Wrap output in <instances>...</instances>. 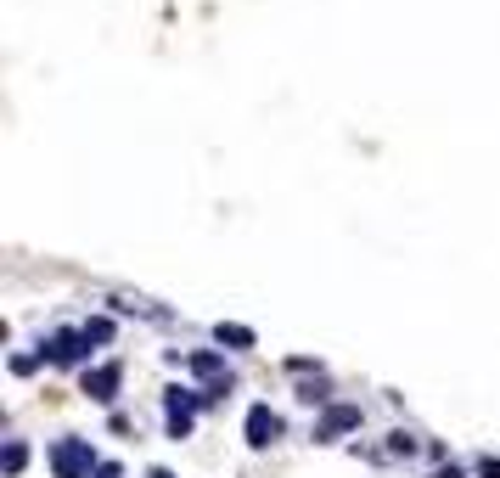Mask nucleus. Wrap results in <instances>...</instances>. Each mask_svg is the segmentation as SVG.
Instances as JSON below:
<instances>
[{"label": "nucleus", "instance_id": "f257e3e1", "mask_svg": "<svg viewBox=\"0 0 500 478\" xmlns=\"http://www.w3.org/2000/svg\"><path fill=\"white\" fill-rule=\"evenodd\" d=\"M186 371H191V377H203V400H209V405L237 389V371H230L225 355H214V349H191V355H186Z\"/></svg>", "mask_w": 500, "mask_h": 478}, {"label": "nucleus", "instance_id": "f03ea898", "mask_svg": "<svg viewBox=\"0 0 500 478\" xmlns=\"http://www.w3.org/2000/svg\"><path fill=\"white\" fill-rule=\"evenodd\" d=\"M209 400H203V389H163V428H169V439H191V428H197V411H203Z\"/></svg>", "mask_w": 500, "mask_h": 478}, {"label": "nucleus", "instance_id": "7ed1b4c3", "mask_svg": "<svg viewBox=\"0 0 500 478\" xmlns=\"http://www.w3.org/2000/svg\"><path fill=\"white\" fill-rule=\"evenodd\" d=\"M96 467V451H90V439H79V433H62L56 444H51V473L56 478H90Z\"/></svg>", "mask_w": 500, "mask_h": 478}, {"label": "nucleus", "instance_id": "20e7f679", "mask_svg": "<svg viewBox=\"0 0 500 478\" xmlns=\"http://www.w3.org/2000/svg\"><path fill=\"white\" fill-rule=\"evenodd\" d=\"M90 338H85V327H62V332H51V338H40V361H51V366H90Z\"/></svg>", "mask_w": 500, "mask_h": 478}, {"label": "nucleus", "instance_id": "39448f33", "mask_svg": "<svg viewBox=\"0 0 500 478\" xmlns=\"http://www.w3.org/2000/svg\"><path fill=\"white\" fill-rule=\"evenodd\" d=\"M242 433H248V444H253V451H270V444L287 433V422L276 417L270 405H248V417H242Z\"/></svg>", "mask_w": 500, "mask_h": 478}, {"label": "nucleus", "instance_id": "423d86ee", "mask_svg": "<svg viewBox=\"0 0 500 478\" xmlns=\"http://www.w3.org/2000/svg\"><path fill=\"white\" fill-rule=\"evenodd\" d=\"M118 382H124V366H118V361H107V366H85L79 389H85L96 405H113V400H118Z\"/></svg>", "mask_w": 500, "mask_h": 478}, {"label": "nucleus", "instance_id": "0eeeda50", "mask_svg": "<svg viewBox=\"0 0 500 478\" xmlns=\"http://www.w3.org/2000/svg\"><path fill=\"white\" fill-rule=\"evenodd\" d=\"M354 428H360V405H326V417L315 422V439L332 444V439H343V433H354Z\"/></svg>", "mask_w": 500, "mask_h": 478}, {"label": "nucleus", "instance_id": "6e6552de", "mask_svg": "<svg viewBox=\"0 0 500 478\" xmlns=\"http://www.w3.org/2000/svg\"><path fill=\"white\" fill-rule=\"evenodd\" d=\"M214 338H219V343H230V349H253V327H237V321H219V327H214Z\"/></svg>", "mask_w": 500, "mask_h": 478}, {"label": "nucleus", "instance_id": "1a4fd4ad", "mask_svg": "<svg viewBox=\"0 0 500 478\" xmlns=\"http://www.w3.org/2000/svg\"><path fill=\"white\" fill-rule=\"evenodd\" d=\"M0 467H6V478H17V473L28 467V444H23V439H12V444H6V456H0Z\"/></svg>", "mask_w": 500, "mask_h": 478}, {"label": "nucleus", "instance_id": "9d476101", "mask_svg": "<svg viewBox=\"0 0 500 478\" xmlns=\"http://www.w3.org/2000/svg\"><path fill=\"white\" fill-rule=\"evenodd\" d=\"M113 332H118V327L107 321V315H90V321H85V338H90V343H113Z\"/></svg>", "mask_w": 500, "mask_h": 478}, {"label": "nucleus", "instance_id": "9b49d317", "mask_svg": "<svg viewBox=\"0 0 500 478\" xmlns=\"http://www.w3.org/2000/svg\"><path fill=\"white\" fill-rule=\"evenodd\" d=\"M298 400H304V405H326V377L304 382V389H298Z\"/></svg>", "mask_w": 500, "mask_h": 478}, {"label": "nucleus", "instance_id": "f8f14e48", "mask_svg": "<svg viewBox=\"0 0 500 478\" xmlns=\"http://www.w3.org/2000/svg\"><path fill=\"white\" fill-rule=\"evenodd\" d=\"M388 451H393V456H411L416 439H411V433H388Z\"/></svg>", "mask_w": 500, "mask_h": 478}, {"label": "nucleus", "instance_id": "ddd939ff", "mask_svg": "<svg viewBox=\"0 0 500 478\" xmlns=\"http://www.w3.org/2000/svg\"><path fill=\"white\" fill-rule=\"evenodd\" d=\"M473 473H478V478H500V456H478Z\"/></svg>", "mask_w": 500, "mask_h": 478}, {"label": "nucleus", "instance_id": "4468645a", "mask_svg": "<svg viewBox=\"0 0 500 478\" xmlns=\"http://www.w3.org/2000/svg\"><path fill=\"white\" fill-rule=\"evenodd\" d=\"M35 366H40V355H12V371L17 377H35Z\"/></svg>", "mask_w": 500, "mask_h": 478}, {"label": "nucleus", "instance_id": "2eb2a0df", "mask_svg": "<svg viewBox=\"0 0 500 478\" xmlns=\"http://www.w3.org/2000/svg\"><path fill=\"white\" fill-rule=\"evenodd\" d=\"M427 478H466V473H461V467H455V462H444V467H433V473H427Z\"/></svg>", "mask_w": 500, "mask_h": 478}, {"label": "nucleus", "instance_id": "dca6fc26", "mask_svg": "<svg viewBox=\"0 0 500 478\" xmlns=\"http://www.w3.org/2000/svg\"><path fill=\"white\" fill-rule=\"evenodd\" d=\"M96 478H124V467L118 462H102V467H96Z\"/></svg>", "mask_w": 500, "mask_h": 478}, {"label": "nucleus", "instance_id": "f3484780", "mask_svg": "<svg viewBox=\"0 0 500 478\" xmlns=\"http://www.w3.org/2000/svg\"><path fill=\"white\" fill-rule=\"evenodd\" d=\"M147 478H175V473H169V467H152V473H147Z\"/></svg>", "mask_w": 500, "mask_h": 478}]
</instances>
